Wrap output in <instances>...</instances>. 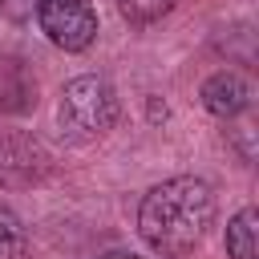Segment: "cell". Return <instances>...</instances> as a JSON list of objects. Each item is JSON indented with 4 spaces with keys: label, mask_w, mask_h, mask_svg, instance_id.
Instances as JSON below:
<instances>
[{
    "label": "cell",
    "mask_w": 259,
    "mask_h": 259,
    "mask_svg": "<svg viewBox=\"0 0 259 259\" xmlns=\"http://www.w3.org/2000/svg\"><path fill=\"white\" fill-rule=\"evenodd\" d=\"M28 251V235H24V223L12 206L0 202V259H24Z\"/></svg>",
    "instance_id": "obj_7"
},
{
    "label": "cell",
    "mask_w": 259,
    "mask_h": 259,
    "mask_svg": "<svg viewBox=\"0 0 259 259\" xmlns=\"http://www.w3.org/2000/svg\"><path fill=\"white\" fill-rule=\"evenodd\" d=\"M202 105H206L214 117H235V113H243V109L251 105V85H247V77L235 73V69L214 73V77L202 85Z\"/></svg>",
    "instance_id": "obj_5"
},
{
    "label": "cell",
    "mask_w": 259,
    "mask_h": 259,
    "mask_svg": "<svg viewBox=\"0 0 259 259\" xmlns=\"http://www.w3.org/2000/svg\"><path fill=\"white\" fill-rule=\"evenodd\" d=\"M49 174V150L24 130H0V186H32Z\"/></svg>",
    "instance_id": "obj_4"
},
{
    "label": "cell",
    "mask_w": 259,
    "mask_h": 259,
    "mask_svg": "<svg viewBox=\"0 0 259 259\" xmlns=\"http://www.w3.org/2000/svg\"><path fill=\"white\" fill-rule=\"evenodd\" d=\"M227 255L231 259H259V214L243 206L227 223Z\"/></svg>",
    "instance_id": "obj_6"
},
{
    "label": "cell",
    "mask_w": 259,
    "mask_h": 259,
    "mask_svg": "<svg viewBox=\"0 0 259 259\" xmlns=\"http://www.w3.org/2000/svg\"><path fill=\"white\" fill-rule=\"evenodd\" d=\"M117 8L130 24H154L174 8V0H117Z\"/></svg>",
    "instance_id": "obj_8"
},
{
    "label": "cell",
    "mask_w": 259,
    "mask_h": 259,
    "mask_svg": "<svg viewBox=\"0 0 259 259\" xmlns=\"http://www.w3.org/2000/svg\"><path fill=\"white\" fill-rule=\"evenodd\" d=\"M210 223H214V190H210V182H202L194 174L158 182L138 206L142 239L166 259L190 255L206 239Z\"/></svg>",
    "instance_id": "obj_1"
},
{
    "label": "cell",
    "mask_w": 259,
    "mask_h": 259,
    "mask_svg": "<svg viewBox=\"0 0 259 259\" xmlns=\"http://www.w3.org/2000/svg\"><path fill=\"white\" fill-rule=\"evenodd\" d=\"M36 20H40V32L65 53H81L97 40L93 0H36Z\"/></svg>",
    "instance_id": "obj_3"
},
{
    "label": "cell",
    "mask_w": 259,
    "mask_h": 259,
    "mask_svg": "<svg viewBox=\"0 0 259 259\" xmlns=\"http://www.w3.org/2000/svg\"><path fill=\"white\" fill-rule=\"evenodd\" d=\"M101 259H138V255H125V251H109V255H101Z\"/></svg>",
    "instance_id": "obj_9"
},
{
    "label": "cell",
    "mask_w": 259,
    "mask_h": 259,
    "mask_svg": "<svg viewBox=\"0 0 259 259\" xmlns=\"http://www.w3.org/2000/svg\"><path fill=\"white\" fill-rule=\"evenodd\" d=\"M117 113H121V105L105 77H73L61 89L57 121H61V134L73 142H93V138L109 134Z\"/></svg>",
    "instance_id": "obj_2"
}]
</instances>
